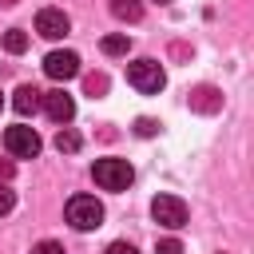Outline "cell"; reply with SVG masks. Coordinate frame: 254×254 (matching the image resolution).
Returning a JSON list of instances; mask_svg holds the SVG:
<instances>
[{"mask_svg": "<svg viewBox=\"0 0 254 254\" xmlns=\"http://www.w3.org/2000/svg\"><path fill=\"white\" fill-rule=\"evenodd\" d=\"M91 179H95L103 190H127V187L135 183V171H131V163H127V159H115V155H107V159H95V167H91Z\"/></svg>", "mask_w": 254, "mask_h": 254, "instance_id": "obj_1", "label": "cell"}, {"mask_svg": "<svg viewBox=\"0 0 254 254\" xmlns=\"http://www.w3.org/2000/svg\"><path fill=\"white\" fill-rule=\"evenodd\" d=\"M127 83L143 95H159L167 83V71L159 60H135V64H127Z\"/></svg>", "mask_w": 254, "mask_h": 254, "instance_id": "obj_2", "label": "cell"}, {"mask_svg": "<svg viewBox=\"0 0 254 254\" xmlns=\"http://www.w3.org/2000/svg\"><path fill=\"white\" fill-rule=\"evenodd\" d=\"M64 214H67V222H71L75 230H95V226L103 222V206H99L95 194H71Z\"/></svg>", "mask_w": 254, "mask_h": 254, "instance_id": "obj_3", "label": "cell"}, {"mask_svg": "<svg viewBox=\"0 0 254 254\" xmlns=\"http://www.w3.org/2000/svg\"><path fill=\"white\" fill-rule=\"evenodd\" d=\"M151 218H155L159 226H167V230H179V226H187V202H183L179 194H155Z\"/></svg>", "mask_w": 254, "mask_h": 254, "instance_id": "obj_4", "label": "cell"}, {"mask_svg": "<svg viewBox=\"0 0 254 254\" xmlns=\"http://www.w3.org/2000/svg\"><path fill=\"white\" fill-rule=\"evenodd\" d=\"M40 111L52 119V123H71V115H75V99L64 91V87H52V91H40Z\"/></svg>", "mask_w": 254, "mask_h": 254, "instance_id": "obj_5", "label": "cell"}, {"mask_svg": "<svg viewBox=\"0 0 254 254\" xmlns=\"http://www.w3.org/2000/svg\"><path fill=\"white\" fill-rule=\"evenodd\" d=\"M4 147H8L12 159H36L40 155V135L32 127H24V123H16V127L4 131Z\"/></svg>", "mask_w": 254, "mask_h": 254, "instance_id": "obj_6", "label": "cell"}, {"mask_svg": "<svg viewBox=\"0 0 254 254\" xmlns=\"http://www.w3.org/2000/svg\"><path fill=\"white\" fill-rule=\"evenodd\" d=\"M36 32H40L44 40H64V36L71 32V20H67L64 8H40V12H36Z\"/></svg>", "mask_w": 254, "mask_h": 254, "instance_id": "obj_7", "label": "cell"}, {"mask_svg": "<svg viewBox=\"0 0 254 254\" xmlns=\"http://www.w3.org/2000/svg\"><path fill=\"white\" fill-rule=\"evenodd\" d=\"M44 71L56 79V83H67L79 75V56L75 52H48L44 56Z\"/></svg>", "mask_w": 254, "mask_h": 254, "instance_id": "obj_8", "label": "cell"}, {"mask_svg": "<svg viewBox=\"0 0 254 254\" xmlns=\"http://www.w3.org/2000/svg\"><path fill=\"white\" fill-rule=\"evenodd\" d=\"M190 107L210 115V111H218V107H222V95H218L214 87H206V83H202V87H194V91H190Z\"/></svg>", "mask_w": 254, "mask_h": 254, "instance_id": "obj_9", "label": "cell"}, {"mask_svg": "<svg viewBox=\"0 0 254 254\" xmlns=\"http://www.w3.org/2000/svg\"><path fill=\"white\" fill-rule=\"evenodd\" d=\"M12 107H16L20 115H36V111H40V91H36L32 83L16 87V99H12Z\"/></svg>", "mask_w": 254, "mask_h": 254, "instance_id": "obj_10", "label": "cell"}, {"mask_svg": "<svg viewBox=\"0 0 254 254\" xmlns=\"http://www.w3.org/2000/svg\"><path fill=\"white\" fill-rule=\"evenodd\" d=\"M111 16L115 20H127V24H139L143 20V4L139 0H111Z\"/></svg>", "mask_w": 254, "mask_h": 254, "instance_id": "obj_11", "label": "cell"}, {"mask_svg": "<svg viewBox=\"0 0 254 254\" xmlns=\"http://www.w3.org/2000/svg\"><path fill=\"white\" fill-rule=\"evenodd\" d=\"M107 56H127V48H131V40H127V32H115V36H103V44H99Z\"/></svg>", "mask_w": 254, "mask_h": 254, "instance_id": "obj_12", "label": "cell"}, {"mask_svg": "<svg viewBox=\"0 0 254 254\" xmlns=\"http://www.w3.org/2000/svg\"><path fill=\"white\" fill-rule=\"evenodd\" d=\"M56 151H60V155H71V151H79V135H75L67 123H64V127H60V135H56Z\"/></svg>", "mask_w": 254, "mask_h": 254, "instance_id": "obj_13", "label": "cell"}, {"mask_svg": "<svg viewBox=\"0 0 254 254\" xmlns=\"http://www.w3.org/2000/svg\"><path fill=\"white\" fill-rule=\"evenodd\" d=\"M4 48H8L12 56H20V52L28 48V36H24V28H8V32H4Z\"/></svg>", "mask_w": 254, "mask_h": 254, "instance_id": "obj_14", "label": "cell"}, {"mask_svg": "<svg viewBox=\"0 0 254 254\" xmlns=\"http://www.w3.org/2000/svg\"><path fill=\"white\" fill-rule=\"evenodd\" d=\"M83 87H87V95H103V91H107V75H103V71H91V75L83 79Z\"/></svg>", "mask_w": 254, "mask_h": 254, "instance_id": "obj_15", "label": "cell"}, {"mask_svg": "<svg viewBox=\"0 0 254 254\" xmlns=\"http://www.w3.org/2000/svg\"><path fill=\"white\" fill-rule=\"evenodd\" d=\"M155 131H159V123H155V119H147V115H143V119H135V135H143V139H151Z\"/></svg>", "mask_w": 254, "mask_h": 254, "instance_id": "obj_16", "label": "cell"}, {"mask_svg": "<svg viewBox=\"0 0 254 254\" xmlns=\"http://www.w3.org/2000/svg\"><path fill=\"white\" fill-rule=\"evenodd\" d=\"M12 206H16V190H8V187L0 183V218H4V214H8Z\"/></svg>", "mask_w": 254, "mask_h": 254, "instance_id": "obj_17", "label": "cell"}, {"mask_svg": "<svg viewBox=\"0 0 254 254\" xmlns=\"http://www.w3.org/2000/svg\"><path fill=\"white\" fill-rule=\"evenodd\" d=\"M155 254H183V246H179V238H163V242H155Z\"/></svg>", "mask_w": 254, "mask_h": 254, "instance_id": "obj_18", "label": "cell"}, {"mask_svg": "<svg viewBox=\"0 0 254 254\" xmlns=\"http://www.w3.org/2000/svg\"><path fill=\"white\" fill-rule=\"evenodd\" d=\"M32 254H64V246H60V242H52V238H44L40 246H32Z\"/></svg>", "mask_w": 254, "mask_h": 254, "instance_id": "obj_19", "label": "cell"}, {"mask_svg": "<svg viewBox=\"0 0 254 254\" xmlns=\"http://www.w3.org/2000/svg\"><path fill=\"white\" fill-rule=\"evenodd\" d=\"M107 254H139V250H135L131 242H111V246H107Z\"/></svg>", "mask_w": 254, "mask_h": 254, "instance_id": "obj_20", "label": "cell"}, {"mask_svg": "<svg viewBox=\"0 0 254 254\" xmlns=\"http://www.w3.org/2000/svg\"><path fill=\"white\" fill-rule=\"evenodd\" d=\"M12 175H16V167H12V163H8V159H0V183H8V179H12Z\"/></svg>", "mask_w": 254, "mask_h": 254, "instance_id": "obj_21", "label": "cell"}, {"mask_svg": "<svg viewBox=\"0 0 254 254\" xmlns=\"http://www.w3.org/2000/svg\"><path fill=\"white\" fill-rule=\"evenodd\" d=\"M0 4H4V8H12V4H20V0H0Z\"/></svg>", "mask_w": 254, "mask_h": 254, "instance_id": "obj_22", "label": "cell"}, {"mask_svg": "<svg viewBox=\"0 0 254 254\" xmlns=\"http://www.w3.org/2000/svg\"><path fill=\"white\" fill-rule=\"evenodd\" d=\"M155 4H171V0H155Z\"/></svg>", "mask_w": 254, "mask_h": 254, "instance_id": "obj_23", "label": "cell"}, {"mask_svg": "<svg viewBox=\"0 0 254 254\" xmlns=\"http://www.w3.org/2000/svg\"><path fill=\"white\" fill-rule=\"evenodd\" d=\"M0 107H4V95H0Z\"/></svg>", "mask_w": 254, "mask_h": 254, "instance_id": "obj_24", "label": "cell"}]
</instances>
